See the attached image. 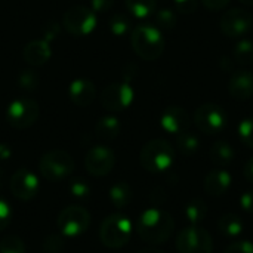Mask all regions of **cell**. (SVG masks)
<instances>
[{
  "label": "cell",
  "instance_id": "cell-7",
  "mask_svg": "<svg viewBox=\"0 0 253 253\" xmlns=\"http://www.w3.org/2000/svg\"><path fill=\"white\" fill-rule=\"evenodd\" d=\"M62 24L67 33H70L71 36L83 37L95 31L98 19H96V13L92 9L84 6H73L64 13Z\"/></svg>",
  "mask_w": 253,
  "mask_h": 253
},
{
  "label": "cell",
  "instance_id": "cell-31",
  "mask_svg": "<svg viewBox=\"0 0 253 253\" xmlns=\"http://www.w3.org/2000/svg\"><path fill=\"white\" fill-rule=\"evenodd\" d=\"M40 83V77L36 71L33 70H24L19 76H18V86L27 92H33L37 89Z\"/></svg>",
  "mask_w": 253,
  "mask_h": 253
},
{
  "label": "cell",
  "instance_id": "cell-40",
  "mask_svg": "<svg viewBox=\"0 0 253 253\" xmlns=\"http://www.w3.org/2000/svg\"><path fill=\"white\" fill-rule=\"evenodd\" d=\"M240 206L243 208L245 212L253 213V191H246L245 194H242L240 197Z\"/></svg>",
  "mask_w": 253,
  "mask_h": 253
},
{
  "label": "cell",
  "instance_id": "cell-45",
  "mask_svg": "<svg viewBox=\"0 0 253 253\" xmlns=\"http://www.w3.org/2000/svg\"><path fill=\"white\" fill-rule=\"evenodd\" d=\"M240 1L246 6H253V0H240Z\"/></svg>",
  "mask_w": 253,
  "mask_h": 253
},
{
  "label": "cell",
  "instance_id": "cell-28",
  "mask_svg": "<svg viewBox=\"0 0 253 253\" xmlns=\"http://www.w3.org/2000/svg\"><path fill=\"white\" fill-rule=\"evenodd\" d=\"M126 7L136 18H148L156 12V0H126Z\"/></svg>",
  "mask_w": 253,
  "mask_h": 253
},
{
  "label": "cell",
  "instance_id": "cell-16",
  "mask_svg": "<svg viewBox=\"0 0 253 253\" xmlns=\"http://www.w3.org/2000/svg\"><path fill=\"white\" fill-rule=\"evenodd\" d=\"M228 92L237 101H248L253 96V73L242 68L231 74L228 82Z\"/></svg>",
  "mask_w": 253,
  "mask_h": 253
},
{
  "label": "cell",
  "instance_id": "cell-27",
  "mask_svg": "<svg viewBox=\"0 0 253 253\" xmlns=\"http://www.w3.org/2000/svg\"><path fill=\"white\" fill-rule=\"evenodd\" d=\"M233 58L240 65H251L253 64V42L249 39L240 40L233 52Z\"/></svg>",
  "mask_w": 253,
  "mask_h": 253
},
{
  "label": "cell",
  "instance_id": "cell-2",
  "mask_svg": "<svg viewBox=\"0 0 253 253\" xmlns=\"http://www.w3.org/2000/svg\"><path fill=\"white\" fill-rule=\"evenodd\" d=\"M130 44L133 52L145 61H156L165 52L160 28L150 24H139L130 31Z\"/></svg>",
  "mask_w": 253,
  "mask_h": 253
},
{
  "label": "cell",
  "instance_id": "cell-15",
  "mask_svg": "<svg viewBox=\"0 0 253 253\" xmlns=\"http://www.w3.org/2000/svg\"><path fill=\"white\" fill-rule=\"evenodd\" d=\"M160 125L166 132L179 135V133L187 132L190 129L191 117L185 108L178 107V105H172V107H168L162 113Z\"/></svg>",
  "mask_w": 253,
  "mask_h": 253
},
{
  "label": "cell",
  "instance_id": "cell-25",
  "mask_svg": "<svg viewBox=\"0 0 253 253\" xmlns=\"http://www.w3.org/2000/svg\"><path fill=\"white\" fill-rule=\"evenodd\" d=\"M108 28L111 31L113 36L116 37H123L126 36L130 28H132V22L130 18L126 13H114L110 16L108 19Z\"/></svg>",
  "mask_w": 253,
  "mask_h": 253
},
{
  "label": "cell",
  "instance_id": "cell-41",
  "mask_svg": "<svg viewBox=\"0 0 253 253\" xmlns=\"http://www.w3.org/2000/svg\"><path fill=\"white\" fill-rule=\"evenodd\" d=\"M150 200H151V203H153L156 208H157V206H160V205H163V203H165V200H166V193H165V190H163V188H160V187L154 188V190L151 191Z\"/></svg>",
  "mask_w": 253,
  "mask_h": 253
},
{
  "label": "cell",
  "instance_id": "cell-24",
  "mask_svg": "<svg viewBox=\"0 0 253 253\" xmlns=\"http://www.w3.org/2000/svg\"><path fill=\"white\" fill-rule=\"evenodd\" d=\"M185 216L191 225L202 224L208 216V206L202 199H193L185 206Z\"/></svg>",
  "mask_w": 253,
  "mask_h": 253
},
{
  "label": "cell",
  "instance_id": "cell-10",
  "mask_svg": "<svg viewBox=\"0 0 253 253\" xmlns=\"http://www.w3.org/2000/svg\"><path fill=\"white\" fill-rule=\"evenodd\" d=\"M176 249L179 253H212L213 240L206 230L191 225L178 234Z\"/></svg>",
  "mask_w": 253,
  "mask_h": 253
},
{
  "label": "cell",
  "instance_id": "cell-37",
  "mask_svg": "<svg viewBox=\"0 0 253 253\" xmlns=\"http://www.w3.org/2000/svg\"><path fill=\"white\" fill-rule=\"evenodd\" d=\"M173 3H175V7L181 13H185V15L194 13L199 6L197 0H173Z\"/></svg>",
  "mask_w": 253,
  "mask_h": 253
},
{
  "label": "cell",
  "instance_id": "cell-8",
  "mask_svg": "<svg viewBox=\"0 0 253 253\" xmlns=\"http://www.w3.org/2000/svg\"><path fill=\"white\" fill-rule=\"evenodd\" d=\"M37 119H39V104L27 96L12 101L6 110L7 123L18 130L31 127Z\"/></svg>",
  "mask_w": 253,
  "mask_h": 253
},
{
  "label": "cell",
  "instance_id": "cell-4",
  "mask_svg": "<svg viewBox=\"0 0 253 253\" xmlns=\"http://www.w3.org/2000/svg\"><path fill=\"white\" fill-rule=\"evenodd\" d=\"M132 236V222L120 213L107 216L99 228V239L108 249H120L127 245Z\"/></svg>",
  "mask_w": 253,
  "mask_h": 253
},
{
  "label": "cell",
  "instance_id": "cell-5",
  "mask_svg": "<svg viewBox=\"0 0 253 253\" xmlns=\"http://www.w3.org/2000/svg\"><path fill=\"white\" fill-rule=\"evenodd\" d=\"M39 170L44 179L56 182L71 175L74 170V160L64 150H50L42 156Z\"/></svg>",
  "mask_w": 253,
  "mask_h": 253
},
{
  "label": "cell",
  "instance_id": "cell-13",
  "mask_svg": "<svg viewBox=\"0 0 253 253\" xmlns=\"http://www.w3.org/2000/svg\"><path fill=\"white\" fill-rule=\"evenodd\" d=\"M253 18L252 15L240 7H233L230 10H227L222 18H221V31L231 39H237L245 36L251 27H252Z\"/></svg>",
  "mask_w": 253,
  "mask_h": 253
},
{
  "label": "cell",
  "instance_id": "cell-19",
  "mask_svg": "<svg viewBox=\"0 0 253 253\" xmlns=\"http://www.w3.org/2000/svg\"><path fill=\"white\" fill-rule=\"evenodd\" d=\"M231 182H233V178L225 169H213L206 175L203 188L209 196L219 197L228 191V188L231 187Z\"/></svg>",
  "mask_w": 253,
  "mask_h": 253
},
{
  "label": "cell",
  "instance_id": "cell-20",
  "mask_svg": "<svg viewBox=\"0 0 253 253\" xmlns=\"http://www.w3.org/2000/svg\"><path fill=\"white\" fill-rule=\"evenodd\" d=\"M120 122L114 116H104L96 122L95 133L102 141H113L120 135Z\"/></svg>",
  "mask_w": 253,
  "mask_h": 253
},
{
  "label": "cell",
  "instance_id": "cell-14",
  "mask_svg": "<svg viewBox=\"0 0 253 253\" xmlns=\"http://www.w3.org/2000/svg\"><path fill=\"white\" fill-rule=\"evenodd\" d=\"M12 196L18 200H31L39 191V179L28 169H18L10 178Z\"/></svg>",
  "mask_w": 253,
  "mask_h": 253
},
{
  "label": "cell",
  "instance_id": "cell-30",
  "mask_svg": "<svg viewBox=\"0 0 253 253\" xmlns=\"http://www.w3.org/2000/svg\"><path fill=\"white\" fill-rule=\"evenodd\" d=\"M0 253H25V245L18 236H4L0 240Z\"/></svg>",
  "mask_w": 253,
  "mask_h": 253
},
{
  "label": "cell",
  "instance_id": "cell-43",
  "mask_svg": "<svg viewBox=\"0 0 253 253\" xmlns=\"http://www.w3.org/2000/svg\"><path fill=\"white\" fill-rule=\"evenodd\" d=\"M10 154H12L10 148H9L7 145H4V144H0V160H6V159H9V157H10Z\"/></svg>",
  "mask_w": 253,
  "mask_h": 253
},
{
  "label": "cell",
  "instance_id": "cell-39",
  "mask_svg": "<svg viewBox=\"0 0 253 253\" xmlns=\"http://www.w3.org/2000/svg\"><path fill=\"white\" fill-rule=\"evenodd\" d=\"M203 6L212 12H216V10H222L228 6L230 0H202Z\"/></svg>",
  "mask_w": 253,
  "mask_h": 253
},
{
  "label": "cell",
  "instance_id": "cell-23",
  "mask_svg": "<svg viewBox=\"0 0 253 253\" xmlns=\"http://www.w3.org/2000/svg\"><path fill=\"white\" fill-rule=\"evenodd\" d=\"M245 228V224L242 218L236 213H225L218 221V230L225 237H236L240 236Z\"/></svg>",
  "mask_w": 253,
  "mask_h": 253
},
{
  "label": "cell",
  "instance_id": "cell-26",
  "mask_svg": "<svg viewBox=\"0 0 253 253\" xmlns=\"http://www.w3.org/2000/svg\"><path fill=\"white\" fill-rule=\"evenodd\" d=\"M176 145H178V150L184 156H193L200 148V139L194 133L187 130L176 136Z\"/></svg>",
  "mask_w": 253,
  "mask_h": 253
},
{
  "label": "cell",
  "instance_id": "cell-33",
  "mask_svg": "<svg viewBox=\"0 0 253 253\" xmlns=\"http://www.w3.org/2000/svg\"><path fill=\"white\" fill-rule=\"evenodd\" d=\"M239 136L242 142L253 150V117L245 119L239 125Z\"/></svg>",
  "mask_w": 253,
  "mask_h": 253
},
{
  "label": "cell",
  "instance_id": "cell-9",
  "mask_svg": "<svg viewBox=\"0 0 253 253\" xmlns=\"http://www.w3.org/2000/svg\"><path fill=\"white\" fill-rule=\"evenodd\" d=\"M56 225L62 236L77 237L87 231L90 225V215L82 206H67L59 212Z\"/></svg>",
  "mask_w": 253,
  "mask_h": 253
},
{
  "label": "cell",
  "instance_id": "cell-46",
  "mask_svg": "<svg viewBox=\"0 0 253 253\" xmlns=\"http://www.w3.org/2000/svg\"><path fill=\"white\" fill-rule=\"evenodd\" d=\"M0 188H1V170H0Z\"/></svg>",
  "mask_w": 253,
  "mask_h": 253
},
{
  "label": "cell",
  "instance_id": "cell-3",
  "mask_svg": "<svg viewBox=\"0 0 253 253\" xmlns=\"http://www.w3.org/2000/svg\"><path fill=\"white\" fill-rule=\"evenodd\" d=\"M175 160V150L166 139H153L144 145L139 154L142 168L150 173L166 172Z\"/></svg>",
  "mask_w": 253,
  "mask_h": 253
},
{
  "label": "cell",
  "instance_id": "cell-42",
  "mask_svg": "<svg viewBox=\"0 0 253 253\" xmlns=\"http://www.w3.org/2000/svg\"><path fill=\"white\" fill-rule=\"evenodd\" d=\"M245 178L253 184V157H251L245 165Z\"/></svg>",
  "mask_w": 253,
  "mask_h": 253
},
{
  "label": "cell",
  "instance_id": "cell-1",
  "mask_svg": "<svg viewBox=\"0 0 253 253\" xmlns=\"http://www.w3.org/2000/svg\"><path fill=\"white\" fill-rule=\"evenodd\" d=\"M175 228L173 218L163 209H147L136 222L138 236L151 245H162L169 240Z\"/></svg>",
  "mask_w": 253,
  "mask_h": 253
},
{
  "label": "cell",
  "instance_id": "cell-35",
  "mask_svg": "<svg viewBox=\"0 0 253 253\" xmlns=\"http://www.w3.org/2000/svg\"><path fill=\"white\" fill-rule=\"evenodd\" d=\"M10 221H12V209H10L9 203L0 197V231L7 228Z\"/></svg>",
  "mask_w": 253,
  "mask_h": 253
},
{
  "label": "cell",
  "instance_id": "cell-44",
  "mask_svg": "<svg viewBox=\"0 0 253 253\" xmlns=\"http://www.w3.org/2000/svg\"><path fill=\"white\" fill-rule=\"evenodd\" d=\"M138 253H165V252H163V251H160V249H156V248H145V249L139 251Z\"/></svg>",
  "mask_w": 253,
  "mask_h": 253
},
{
  "label": "cell",
  "instance_id": "cell-32",
  "mask_svg": "<svg viewBox=\"0 0 253 253\" xmlns=\"http://www.w3.org/2000/svg\"><path fill=\"white\" fill-rule=\"evenodd\" d=\"M65 243L62 239V234H50L47 236L42 243V252L43 253H61Z\"/></svg>",
  "mask_w": 253,
  "mask_h": 253
},
{
  "label": "cell",
  "instance_id": "cell-29",
  "mask_svg": "<svg viewBox=\"0 0 253 253\" xmlns=\"http://www.w3.org/2000/svg\"><path fill=\"white\" fill-rule=\"evenodd\" d=\"M156 24L159 28L163 30H172L178 24V16L172 9H160L156 12Z\"/></svg>",
  "mask_w": 253,
  "mask_h": 253
},
{
  "label": "cell",
  "instance_id": "cell-34",
  "mask_svg": "<svg viewBox=\"0 0 253 253\" xmlns=\"http://www.w3.org/2000/svg\"><path fill=\"white\" fill-rule=\"evenodd\" d=\"M70 191H71V194H73L74 197H77V199H86V197L90 194V187H89V184H87L84 179L76 178V179H73L71 184H70Z\"/></svg>",
  "mask_w": 253,
  "mask_h": 253
},
{
  "label": "cell",
  "instance_id": "cell-11",
  "mask_svg": "<svg viewBox=\"0 0 253 253\" xmlns=\"http://www.w3.org/2000/svg\"><path fill=\"white\" fill-rule=\"evenodd\" d=\"M135 92L127 82L110 83L101 93V104L108 111H123L133 102Z\"/></svg>",
  "mask_w": 253,
  "mask_h": 253
},
{
  "label": "cell",
  "instance_id": "cell-6",
  "mask_svg": "<svg viewBox=\"0 0 253 253\" xmlns=\"http://www.w3.org/2000/svg\"><path fill=\"white\" fill-rule=\"evenodd\" d=\"M194 123L197 129L206 135L221 133L228 125V116L225 110L218 104H203L194 113Z\"/></svg>",
  "mask_w": 253,
  "mask_h": 253
},
{
  "label": "cell",
  "instance_id": "cell-17",
  "mask_svg": "<svg viewBox=\"0 0 253 253\" xmlns=\"http://www.w3.org/2000/svg\"><path fill=\"white\" fill-rule=\"evenodd\" d=\"M68 96L77 107H89L96 98V87L89 79H76L68 86Z\"/></svg>",
  "mask_w": 253,
  "mask_h": 253
},
{
  "label": "cell",
  "instance_id": "cell-36",
  "mask_svg": "<svg viewBox=\"0 0 253 253\" xmlns=\"http://www.w3.org/2000/svg\"><path fill=\"white\" fill-rule=\"evenodd\" d=\"M224 253H253V243L249 240H239L231 243Z\"/></svg>",
  "mask_w": 253,
  "mask_h": 253
},
{
  "label": "cell",
  "instance_id": "cell-18",
  "mask_svg": "<svg viewBox=\"0 0 253 253\" xmlns=\"http://www.w3.org/2000/svg\"><path fill=\"white\" fill-rule=\"evenodd\" d=\"M50 44L46 39L31 40L22 50L24 61L31 67H40L50 59Z\"/></svg>",
  "mask_w": 253,
  "mask_h": 253
},
{
  "label": "cell",
  "instance_id": "cell-38",
  "mask_svg": "<svg viewBox=\"0 0 253 253\" xmlns=\"http://www.w3.org/2000/svg\"><path fill=\"white\" fill-rule=\"evenodd\" d=\"M114 4V0H90V9L95 13H105Z\"/></svg>",
  "mask_w": 253,
  "mask_h": 253
},
{
  "label": "cell",
  "instance_id": "cell-12",
  "mask_svg": "<svg viewBox=\"0 0 253 253\" xmlns=\"http://www.w3.org/2000/svg\"><path fill=\"white\" fill-rule=\"evenodd\" d=\"M116 165L114 153L105 145H96L90 148L84 157V168L86 170L96 178L108 175Z\"/></svg>",
  "mask_w": 253,
  "mask_h": 253
},
{
  "label": "cell",
  "instance_id": "cell-22",
  "mask_svg": "<svg viewBox=\"0 0 253 253\" xmlns=\"http://www.w3.org/2000/svg\"><path fill=\"white\" fill-rule=\"evenodd\" d=\"M133 197V191L130 188V185L127 182H116L111 188H110V200L114 205V208L117 209H123L126 208Z\"/></svg>",
  "mask_w": 253,
  "mask_h": 253
},
{
  "label": "cell",
  "instance_id": "cell-21",
  "mask_svg": "<svg viewBox=\"0 0 253 253\" xmlns=\"http://www.w3.org/2000/svg\"><path fill=\"white\" fill-rule=\"evenodd\" d=\"M234 148L227 141H216L209 151L211 162L219 168L228 166L234 160Z\"/></svg>",
  "mask_w": 253,
  "mask_h": 253
}]
</instances>
